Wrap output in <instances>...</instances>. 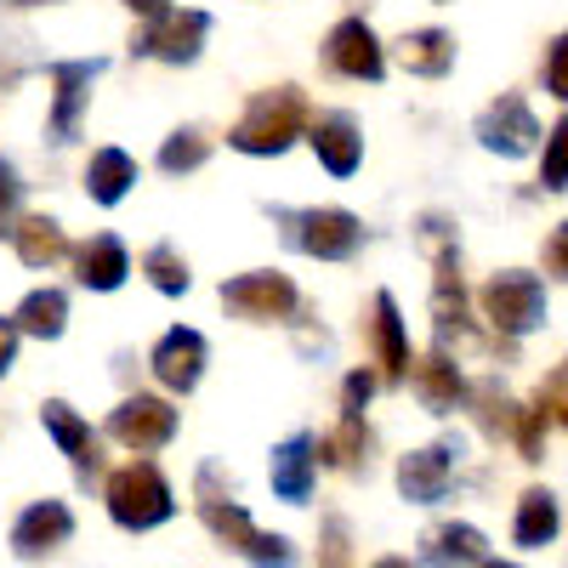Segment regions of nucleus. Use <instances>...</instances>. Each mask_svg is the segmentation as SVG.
<instances>
[{"instance_id":"18","label":"nucleus","mask_w":568,"mask_h":568,"mask_svg":"<svg viewBox=\"0 0 568 568\" xmlns=\"http://www.w3.org/2000/svg\"><path fill=\"white\" fill-rule=\"evenodd\" d=\"M313 466H318V438L313 433H291L273 449V495L302 506L313 495Z\"/></svg>"},{"instance_id":"30","label":"nucleus","mask_w":568,"mask_h":568,"mask_svg":"<svg viewBox=\"0 0 568 568\" xmlns=\"http://www.w3.org/2000/svg\"><path fill=\"white\" fill-rule=\"evenodd\" d=\"M211 160V136L200 131V125H182V131H171L165 136V149H160V171H171V176H182V171H200Z\"/></svg>"},{"instance_id":"6","label":"nucleus","mask_w":568,"mask_h":568,"mask_svg":"<svg viewBox=\"0 0 568 568\" xmlns=\"http://www.w3.org/2000/svg\"><path fill=\"white\" fill-rule=\"evenodd\" d=\"M222 307L233 318H251V324H273V318H291L296 313V284L273 273V267H256V273H240L222 284Z\"/></svg>"},{"instance_id":"37","label":"nucleus","mask_w":568,"mask_h":568,"mask_svg":"<svg viewBox=\"0 0 568 568\" xmlns=\"http://www.w3.org/2000/svg\"><path fill=\"white\" fill-rule=\"evenodd\" d=\"M546 273L551 278H568V222H557L546 233Z\"/></svg>"},{"instance_id":"35","label":"nucleus","mask_w":568,"mask_h":568,"mask_svg":"<svg viewBox=\"0 0 568 568\" xmlns=\"http://www.w3.org/2000/svg\"><path fill=\"white\" fill-rule=\"evenodd\" d=\"M540 409H546L551 420H562V426H568V364H562V369H551L546 382H540Z\"/></svg>"},{"instance_id":"15","label":"nucleus","mask_w":568,"mask_h":568,"mask_svg":"<svg viewBox=\"0 0 568 568\" xmlns=\"http://www.w3.org/2000/svg\"><path fill=\"white\" fill-rule=\"evenodd\" d=\"M455 444H433V449H409L398 460V495L415 506H433L449 495V471H455Z\"/></svg>"},{"instance_id":"17","label":"nucleus","mask_w":568,"mask_h":568,"mask_svg":"<svg viewBox=\"0 0 568 568\" xmlns=\"http://www.w3.org/2000/svg\"><path fill=\"white\" fill-rule=\"evenodd\" d=\"M369 342H375V364H382V375L398 387V382H409V336H404V318H398V302L387 296V291H375V302H369Z\"/></svg>"},{"instance_id":"39","label":"nucleus","mask_w":568,"mask_h":568,"mask_svg":"<svg viewBox=\"0 0 568 568\" xmlns=\"http://www.w3.org/2000/svg\"><path fill=\"white\" fill-rule=\"evenodd\" d=\"M18 200H23V182H18V171L7 160H0V222H12Z\"/></svg>"},{"instance_id":"28","label":"nucleus","mask_w":568,"mask_h":568,"mask_svg":"<svg viewBox=\"0 0 568 568\" xmlns=\"http://www.w3.org/2000/svg\"><path fill=\"white\" fill-rule=\"evenodd\" d=\"M12 240H18V256L29 267H52V262L69 256V240H63V222L58 216H23L12 227Z\"/></svg>"},{"instance_id":"29","label":"nucleus","mask_w":568,"mask_h":568,"mask_svg":"<svg viewBox=\"0 0 568 568\" xmlns=\"http://www.w3.org/2000/svg\"><path fill=\"white\" fill-rule=\"evenodd\" d=\"M471 404H478V420H484L489 438H517V420H524V409L506 398V387L478 382V387H471Z\"/></svg>"},{"instance_id":"20","label":"nucleus","mask_w":568,"mask_h":568,"mask_svg":"<svg viewBox=\"0 0 568 568\" xmlns=\"http://www.w3.org/2000/svg\"><path fill=\"white\" fill-rule=\"evenodd\" d=\"M420 546H426V562L433 568H484L489 562V540L471 524H438V529H426Z\"/></svg>"},{"instance_id":"36","label":"nucleus","mask_w":568,"mask_h":568,"mask_svg":"<svg viewBox=\"0 0 568 568\" xmlns=\"http://www.w3.org/2000/svg\"><path fill=\"white\" fill-rule=\"evenodd\" d=\"M369 393H375V375L369 369H353L347 382H342V409H353V415H364V404H369Z\"/></svg>"},{"instance_id":"40","label":"nucleus","mask_w":568,"mask_h":568,"mask_svg":"<svg viewBox=\"0 0 568 568\" xmlns=\"http://www.w3.org/2000/svg\"><path fill=\"white\" fill-rule=\"evenodd\" d=\"M18 336H23L18 318H0V375H7V369H12V358H18Z\"/></svg>"},{"instance_id":"19","label":"nucleus","mask_w":568,"mask_h":568,"mask_svg":"<svg viewBox=\"0 0 568 568\" xmlns=\"http://www.w3.org/2000/svg\"><path fill=\"white\" fill-rule=\"evenodd\" d=\"M433 324H438V353H449V342H460L471 318H466V284L455 267V251L438 256V278H433Z\"/></svg>"},{"instance_id":"2","label":"nucleus","mask_w":568,"mask_h":568,"mask_svg":"<svg viewBox=\"0 0 568 568\" xmlns=\"http://www.w3.org/2000/svg\"><path fill=\"white\" fill-rule=\"evenodd\" d=\"M302 125H307L302 85H267V91H256V98L245 103V114L233 120L227 142L240 154H284L302 136Z\"/></svg>"},{"instance_id":"9","label":"nucleus","mask_w":568,"mask_h":568,"mask_svg":"<svg viewBox=\"0 0 568 568\" xmlns=\"http://www.w3.org/2000/svg\"><path fill=\"white\" fill-rule=\"evenodd\" d=\"M205 34H211V18L205 12H171V18H160L149 29H136L131 34V52L136 58H160V63H194Z\"/></svg>"},{"instance_id":"21","label":"nucleus","mask_w":568,"mask_h":568,"mask_svg":"<svg viewBox=\"0 0 568 568\" xmlns=\"http://www.w3.org/2000/svg\"><path fill=\"white\" fill-rule=\"evenodd\" d=\"M74 273L85 291H120L131 262H125V245L114 240V233H91V240L74 251Z\"/></svg>"},{"instance_id":"34","label":"nucleus","mask_w":568,"mask_h":568,"mask_svg":"<svg viewBox=\"0 0 568 568\" xmlns=\"http://www.w3.org/2000/svg\"><path fill=\"white\" fill-rule=\"evenodd\" d=\"M546 420H551V415H546L540 404H535V409H524V420H517V455H524V460H540V449H546V444H540Z\"/></svg>"},{"instance_id":"32","label":"nucleus","mask_w":568,"mask_h":568,"mask_svg":"<svg viewBox=\"0 0 568 568\" xmlns=\"http://www.w3.org/2000/svg\"><path fill=\"white\" fill-rule=\"evenodd\" d=\"M540 182H546V194H562L568 187V114L546 131V160H540Z\"/></svg>"},{"instance_id":"26","label":"nucleus","mask_w":568,"mask_h":568,"mask_svg":"<svg viewBox=\"0 0 568 568\" xmlns=\"http://www.w3.org/2000/svg\"><path fill=\"white\" fill-rule=\"evenodd\" d=\"M557 524H562L557 495H551V489H524V500H517V524H511V540H517V546H529V551H540V546H551Z\"/></svg>"},{"instance_id":"10","label":"nucleus","mask_w":568,"mask_h":568,"mask_svg":"<svg viewBox=\"0 0 568 568\" xmlns=\"http://www.w3.org/2000/svg\"><path fill=\"white\" fill-rule=\"evenodd\" d=\"M324 63L336 74H347V80H382L387 74V52H382V40H375V29L364 18H342L336 29H329Z\"/></svg>"},{"instance_id":"25","label":"nucleus","mask_w":568,"mask_h":568,"mask_svg":"<svg viewBox=\"0 0 568 568\" xmlns=\"http://www.w3.org/2000/svg\"><path fill=\"white\" fill-rule=\"evenodd\" d=\"M415 393H420V404L426 409H455L460 398H466V382H460V369H455V358L449 353H426L420 364H415Z\"/></svg>"},{"instance_id":"23","label":"nucleus","mask_w":568,"mask_h":568,"mask_svg":"<svg viewBox=\"0 0 568 568\" xmlns=\"http://www.w3.org/2000/svg\"><path fill=\"white\" fill-rule=\"evenodd\" d=\"M131 182H136V160L125 149H98L85 165V194L98 200V205H120L131 194Z\"/></svg>"},{"instance_id":"8","label":"nucleus","mask_w":568,"mask_h":568,"mask_svg":"<svg viewBox=\"0 0 568 568\" xmlns=\"http://www.w3.org/2000/svg\"><path fill=\"white\" fill-rule=\"evenodd\" d=\"M109 438L125 444V449H136V455H154V449H165V444L176 438V409H171L165 398L136 393V398H125V404L109 415Z\"/></svg>"},{"instance_id":"33","label":"nucleus","mask_w":568,"mask_h":568,"mask_svg":"<svg viewBox=\"0 0 568 568\" xmlns=\"http://www.w3.org/2000/svg\"><path fill=\"white\" fill-rule=\"evenodd\" d=\"M546 91L557 103H568V29L546 45Z\"/></svg>"},{"instance_id":"16","label":"nucleus","mask_w":568,"mask_h":568,"mask_svg":"<svg viewBox=\"0 0 568 568\" xmlns=\"http://www.w3.org/2000/svg\"><path fill=\"white\" fill-rule=\"evenodd\" d=\"M307 142H313V154H318V165L329 171V176H353L358 171V160H364V136H358V120L353 114H318L313 120V131H307Z\"/></svg>"},{"instance_id":"27","label":"nucleus","mask_w":568,"mask_h":568,"mask_svg":"<svg viewBox=\"0 0 568 568\" xmlns=\"http://www.w3.org/2000/svg\"><path fill=\"white\" fill-rule=\"evenodd\" d=\"M12 318H18V329H23V336L58 342V336H63V324H69V296L45 284V291H29V296L18 302V313H12Z\"/></svg>"},{"instance_id":"13","label":"nucleus","mask_w":568,"mask_h":568,"mask_svg":"<svg viewBox=\"0 0 568 568\" xmlns=\"http://www.w3.org/2000/svg\"><path fill=\"white\" fill-rule=\"evenodd\" d=\"M103 74V58L91 63H52V142H69L80 131V114L91 103V80Z\"/></svg>"},{"instance_id":"24","label":"nucleus","mask_w":568,"mask_h":568,"mask_svg":"<svg viewBox=\"0 0 568 568\" xmlns=\"http://www.w3.org/2000/svg\"><path fill=\"white\" fill-rule=\"evenodd\" d=\"M318 460L336 466V471H358L369 460V426H364V415L342 409V420L318 438Z\"/></svg>"},{"instance_id":"1","label":"nucleus","mask_w":568,"mask_h":568,"mask_svg":"<svg viewBox=\"0 0 568 568\" xmlns=\"http://www.w3.org/2000/svg\"><path fill=\"white\" fill-rule=\"evenodd\" d=\"M194 506H200V524L222 540V546H233L240 557H251L256 568H296V546L284 540V535H262L256 524H251V511L233 500L227 489H222V478H216V466H200V484H194Z\"/></svg>"},{"instance_id":"14","label":"nucleus","mask_w":568,"mask_h":568,"mask_svg":"<svg viewBox=\"0 0 568 568\" xmlns=\"http://www.w3.org/2000/svg\"><path fill=\"white\" fill-rule=\"evenodd\" d=\"M40 420H45V433H52V444L74 460L80 484L98 478V471H103V455H98V433H91V420H80L63 398H45V404H40Z\"/></svg>"},{"instance_id":"4","label":"nucleus","mask_w":568,"mask_h":568,"mask_svg":"<svg viewBox=\"0 0 568 568\" xmlns=\"http://www.w3.org/2000/svg\"><path fill=\"white\" fill-rule=\"evenodd\" d=\"M273 216L284 222V240L318 262H347L364 245V222L342 205H307V211H273Z\"/></svg>"},{"instance_id":"43","label":"nucleus","mask_w":568,"mask_h":568,"mask_svg":"<svg viewBox=\"0 0 568 568\" xmlns=\"http://www.w3.org/2000/svg\"><path fill=\"white\" fill-rule=\"evenodd\" d=\"M7 7H40V0H7Z\"/></svg>"},{"instance_id":"7","label":"nucleus","mask_w":568,"mask_h":568,"mask_svg":"<svg viewBox=\"0 0 568 568\" xmlns=\"http://www.w3.org/2000/svg\"><path fill=\"white\" fill-rule=\"evenodd\" d=\"M540 125H535V114H529V103L517 98V91H500V98L478 114V142L489 154H506V160H524V154H535L540 149Z\"/></svg>"},{"instance_id":"3","label":"nucleus","mask_w":568,"mask_h":568,"mask_svg":"<svg viewBox=\"0 0 568 568\" xmlns=\"http://www.w3.org/2000/svg\"><path fill=\"white\" fill-rule=\"evenodd\" d=\"M171 511H176V500H171V484L154 460H131L109 478V517L120 529H131V535L160 529Z\"/></svg>"},{"instance_id":"11","label":"nucleus","mask_w":568,"mask_h":568,"mask_svg":"<svg viewBox=\"0 0 568 568\" xmlns=\"http://www.w3.org/2000/svg\"><path fill=\"white\" fill-rule=\"evenodd\" d=\"M205 336L200 329H187V324H176V329H165V336L154 342V353H149V364H154V375H160V387L165 393H194L200 387V375H205Z\"/></svg>"},{"instance_id":"44","label":"nucleus","mask_w":568,"mask_h":568,"mask_svg":"<svg viewBox=\"0 0 568 568\" xmlns=\"http://www.w3.org/2000/svg\"><path fill=\"white\" fill-rule=\"evenodd\" d=\"M484 568H517V562H495V557H489V562H484Z\"/></svg>"},{"instance_id":"38","label":"nucleus","mask_w":568,"mask_h":568,"mask_svg":"<svg viewBox=\"0 0 568 568\" xmlns=\"http://www.w3.org/2000/svg\"><path fill=\"white\" fill-rule=\"evenodd\" d=\"M324 568H347V524L342 517L324 524Z\"/></svg>"},{"instance_id":"22","label":"nucleus","mask_w":568,"mask_h":568,"mask_svg":"<svg viewBox=\"0 0 568 568\" xmlns=\"http://www.w3.org/2000/svg\"><path fill=\"white\" fill-rule=\"evenodd\" d=\"M398 63H404L409 74H420V80L449 74V69H455V34H449V29H409V34L398 40Z\"/></svg>"},{"instance_id":"42","label":"nucleus","mask_w":568,"mask_h":568,"mask_svg":"<svg viewBox=\"0 0 568 568\" xmlns=\"http://www.w3.org/2000/svg\"><path fill=\"white\" fill-rule=\"evenodd\" d=\"M369 568H420V562H409V557H375Z\"/></svg>"},{"instance_id":"41","label":"nucleus","mask_w":568,"mask_h":568,"mask_svg":"<svg viewBox=\"0 0 568 568\" xmlns=\"http://www.w3.org/2000/svg\"><path fill=\"white\" fill-rule=\"evenodd\" d=\"M125 7H131L136 18H149V23H160V18H171V12H176L171 0H125Z\"/></svg>"},{"instance_id":"31","label":"nucleus","mask_w":568,"mask_h":568,"mask_svg":"<svg viewBox=\"0 0 568 568\" xmlns=\"http://www.w3.org/2000/svg\"><path fill=\"white\" fill-rule=\"evenodd\" d=\"M142 273L154 278V291H160V296H182L187 284H194V278H187V262L176 256V245H154L149 256H142Z\"/></svg>"},{"instance_id":"5","label":"nucleus","mask_w":568,"mask_h":568,"mask_svg":"<svg viewBox=\"0 0 568 568\" xmlns=\"http://www.w3.org/2000/svg\"><path fill=\"white\" fill-rule=\"evenodd\" d=\"M484 318L500 336H529L546 324V284L524 267H506L484 284Z\"/></svg>"},{"instance_id":"12","label":"nucleus","mask_w":568,"mask_h":568,"mask_svg":"<svg viewBox=\"0 0 568 568\" xmlns=\"http://www.w3.org/2000/svg\"><path fill=\"white\" fill-rule=\"evenodd\" d=\"M69 535H74V511L63 500H34L12 524V551L23 562H40V557H52L58 546H69Z\"/></svg>"}]
</instances>
